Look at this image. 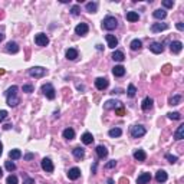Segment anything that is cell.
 I'll list each match as a JSON object with an SVG mask.
<instances>
[{
  "instance_id": "49",
  "label": "cell",
  "mask_w": 184,
  "mask_h": 184,
  "mask_svg": "<svg viewBox=\"0 0 184 184\" xmlns=\"http://www.w3.org/2000/svg\"><path fill=\"white\" fill-rule=\"evenodd\" d=\"M33 157H35V155H33L32 152H27L26 155H25V160H26V161H30V160H33Z\"/></svg>"
},
{
  "instance_id": "46",
  "label": "cell",
  "mask_w": 184,
  "mask_h": 184,
  "mask_svg": "<svg viewBox=\"0 0 184 184\" xmlns=\"http://www.w3.org/2000/svg\"><path fill=\"white\" fill-rule=\"evenodd\" d=\"M7 111H5V109H2V111H0V122H2V121H5L6 118H7Z\"/></svg>"
},
{
  "instance_id": "1",
  "label": "cell",
  "mask_w": 184,
  "mask_h": 184,
  "mask_svg": "<svg viewBox=\"0 0 184 184\" xmlns=\"http://www.w3.org/2000/svg\"><path fill=\"white\" fill-rule=\"evenodd\" d=\"M17 91H19V88H17L16 85L10 87L7 91H6V99H7V105H9V107H16V105H19V102H20V99L17 97Z\"/></svg>"
},
{
  "instance_id": "22",
  "label": "cell",
  "mask_w": 184,
  "mask_h": 184,
  "mask_svg": "<svg viewBox=\"0 0 184 184\" xmlns=\"http://www.w3.org/2000/svg\"><path fill=\"white\" fill-rule=\"evenodd\" d=\"M72 152H73V157H75L76 160H82V158L85 157V151H83V148H81V147H76V148H73V150H72Z\"/></svg>"
},
{
  "instance_id": "19",
  "label": "cell",
  "mask_w": 184,
  "mask_h": 184,
  "mask_svg": "<svg viewBox=\"0 0 184 184\" xmlns=\"http://www.w3.org/2000/svg\"><path fill=\"white\" fill-rule=\"evenodd\" d=\"M79 56V52L76 50V49L73 48H69L68 50H66V59H69V60H75L76 58Z\"/></svg>"
},
{
  "instance_id": "14",
  "label": "cell",
  "mask_w": 184,
  "mask_h": 184,
  "mask_svg": "<svg viewBox=\"0 0 184 184\" xmlns=\"http://www.w3.org/2000/svg\"><path fill=\"white\" fill-rule=\"evenodd\" d=\"M68 177H69V180H78L81 177V170L78 167L70 168L69 171H68Z\"/></svg>"
},
{
  "instance_id": "26",
  "label": "cell",
  "mask_w": 184,
  "mask_h": 184,
  "mask_svg": "<svg viewBox=\"0 0 184 184\" xmlns=\"http://www.w3.org/2000/svg\"><path fill=\"white\" fill-rule=\"evenodd\" d=\"M127 20L128 22H138L140 20V15L137 12H128L127 13Z\"/></svg>"
},
{
  "instance_id": "15",
  "label": "cell",
  "mask_w": 184,
  "mask_h": 184,
  "mask_svg": "<svg viewBox=\"0 0 184 184\" xmlns=\"http://www.w3.org/2000/svg\"><path fill=\"white\" fill-rule=\"evenodd\" d=\"M150 180H151V174L150 173H142V174L138 175L137 184H147V183H150Z\"/></svg>"
},
{
  "instance_id": "7",
  "label": "cell",
  "mask_w": 184,
  "mask_h": 184,
  "mask_svg": "<svg viewBox=\"0 0 184 184\" xmlns=\"http://www.w3.org/2000/svg\"><path fill=\"white\" fill-rule=\"evenodd\" d=\"M108 79L107 78H97L95 79V87H97V89H99V91H104V89H107L108 88Z\"/></svg>"
},
{
  "instance_id": "29",
  "label": "cell",
  "mask_w": 184,
  "mask_h": 184,
  "mask_svg": "<svg viewBox=\"0 0 184 184\" xmlns=\"http://www.w3.org/2000/svg\"><path fill=\"white\" fill-rule=\"evenodd\" d=\"M141 46H142V42H141L140 39H134V40L130 43V48L132 49V50H140Z\"/></svg>"
},
{
  "instance_id": "28",
  "label": "cell",
  "mask_w": 184,
  "mask_h": 184,
  "mask_svg": "<svg viewBox=\"0 0 184 184\" xmlns=\"http://www.w3.org/2000/svg\"><path fill=\"white\" fill-rule=\"evenodd\" d=\"M62 135H63V138H66V140H73V138H75V131L72 130V128H66V130H63Z\"/></svg>"
},
{
  "instance_id": "6",
  "label": "cell",
  "mask_w": 184,
  "mask_h": 184,
  "mask_svg": "<svg viewBox=\"0 0 184 184\" xmlns=\"http://www.w3.org/2000/svg\"><path fill=\"white\" fill-rule=\"evenodd\" d=\"M35 43L38 45V46H48L49 39L45 33H38V35L35 36Z\"/></svg>"
},
{
  "instance_id": "11",
  "label": "cell",
  "mask_w": 184,
  "mask_h": 184,
  "mask_svg": "<svg viewBox=\"0 0 184 184\" xmlns=\"http://www.w3.org/2000/svg\"><path fill=\"white\" fill-rule=\"evenodd\" d=\"M152 104H154L152 98L147 97V98H144V101H142V104H141V108H142L144 112H147V111H150V109L152 108Z\"/></svg>"
},
{
  "instance_id": "37",
  "label": "cell",
  "mask_w": 184,
  "mask_h": 184,
  "mask_svg": "<svg viewBox=\"0 0 184 184\" xmlns=\"http://www.w3.org/2000/svg\"><path fill=\"white\" fill-rule=\"evenodd\" d=\"M171 69H173V68H171V65L165 63V65L161 68V72L164 73V75H170V73H171Z\"/></svg>"
},
{
  "instance_id": "47",
  "label": "cell",
  "mask_w": 184,
  "mask_h": 184,
  "mask_svg": "<svg viewBox=\"0 0 184 184\" xmlns=\"http://www.w3.org/2000/svg\"><path fill=\"white\" fill-rule=\"evenodd\" d=\"M115 114L119 115V117H124V115H125L124 108H122V107H119V108H117V109H115Z\"/></svg>"
},
{
  "instance_id": "58",
  "label": "cell",
  "mask_w": 184,
  "mask_h": 184,
  "mask_svg": "<svg viewBox=\"0 0 184 184\" xmlns=\"http://www.w3.org/2000/svg\"><path fill=\"white\" fill-rule=\"evenodd\" d=\"M3 39H5V35H2V33H0V42H2Z\"/></svg>"
},
{
  "instance_id": "39",
  "label": "cell",
  "mask_w": 184,
  "mask_h": 184,
  "mask_svg": "<svg viewBox=\"0 0 184 184\" xmlns=\"http://www.w3.org/2000/svg\"><path fill=\"white\" fill-rule=\"evenodd\" d=\"M167 117L170 119H181V114L180 112H168Z\"/></svg>"
},
{
  "instance_id": "41",
  "label": "cell",
  "mask_w": 184,
  "mask_h": 184,
  "mask_svg": "<svg viewBox=\"0 0 184 184\" xmlns=\"http://www.w3.org/2000/svg\"><path fill=\"white\" fill-rule=\"evenodd\" d=\"M6 183L7 184H17V177L16 175H9L7 180H6Z\"/></svg>"
},
{
  "instance_id": "33",
  "label": "cell",
  "mask_w": 184,
  "mask_h": 184,
  "mask_svg": "<svg viewBox=\"0 0 184 184\" xmlns=\"http://www.w3.org/2000/svg\"><path fill=\"white\" fill-rule=\"evenodd\" d=\"M9 157L12 158V160H19V158L22 157V152H20V150H10V152H9Z\"/></svg>"
},
{
  "instance_id": "21",
  "label": "cell",
  "mask_w": 184,
  "mask_h": 184,
  "mask_svg": "<svg viewBox=\"0 0 184 184\" xmlns=\"http://www.w3.org/2000/svg\"><path fill=\"white\" fill-rule=\"evenodd\" d=\"M167 179H168V175L164 170H160V171H157V174H155V180H157L158 183H165Z\"/></svg>"
},
{
  "instance_id": "13",
  "label": "cell",
  "mask_w": 184,
  "mask_h": 184,
  "mask_svg": "<svg viewBox=\"0 0 184 184\" xmlns=\"http://www.w3.org/2000/svg\"><path fill=\"white\" fill-rule=\"evenodd\" d=\"M170 49H171L173 53L177 55L183 50V43H181L180 40H174V42H171V45H170Z\"/></svg>"
},
{
  "instance_id": "17",
  "label": "cell",
  "mask_w": 184,
  "mask_h": 184,
  "mask_svg": "<svg viewBox=\"0 0 184 184\" xmlns=\"http://www.w3.org/2000/svg\"><path fill=\"white\" fill-rule=\"evenodd\" d=\"M105 39H107L108 46L111 49H115V46H118V39L115 38L114 35H107V36H105Z\"/></svg>"
},
{
  "instance_id": "32",
  "label": "cell",
  "mask_w": 184,
  "mask_h": 184,
  "mask_svg": "<svg viewBox=\"0 0 184 184\" xmlns=\"http://www.w3.org/2000/svg\"><path fill=\"white\" fill-rule=\"evenodd\" d=\"M112 59L117 60V62H122V60L125 59V56H124V53H122L121 50H115L114 53H112Z\"/></svg>"
},
{
  "instance_id": "30",
  "label": "cell",
  "mask_w": 184,
  "mask_h": 184,
  "mask_svg": "<svg viewBox=\"0 0 184 184\" xmlns=\"http://www.w3.org/2000/svg\"><path fill=\"white\" fill-rule=\"evenodd\" d=\"M152 15H154V17H155V19H160V20H162V19H165V16H167V12L162 10V9H158V10H155Z\"/></svg>"
},
{
  "instance_id": "40",
  "label": "cell",
  "mask_w": 184,
  "mask_h": 184,
  "mask_svg": "<svg viewBox=\"0 0 184 184\" xmlns=\"http://www.w3.org/2000/svg\"><path fill=\"white\" fill-rule=\"evenodd\" d=\"M70 13H72V16H78L79 13H81V9H79V6L75 5L72 9H70Z\"/></svg>"
},
{
  "instance_id": "9",
  "label": "cell",
  "mask_w": 184,
  "mask_h": 184,
  "mask_svg": "<svg viewBox=\"0 0 184 184\" xmlns=\"http://www.w3.org/2000/svg\"><path fill=\"white\" fill-rule=\"evenodd\" d=\"M42 168H43L46 173H52L53 168H55L52 160H50V158H43V160H42Z\"/></svg>"
},
{
  "instance_id": "43",
  "label": "cell",
  "mask_w": 184,
  "mask_h": 184,
  "mask_svg": "<svg viewBox=\"0 0 184 184\" xmlns=\"http://www.w3.org/2000/svg\"><path fill=\"white\" fill-rule=\"evenodd\" d=\"M33 85H23V88H22V91L23 92H26V94H30V92H33Z\"/></svg>"
},
{
  "instance_id": "57",
  "label": "cell",
  "mask_w": 184,
  "mask_h": 184,
  "mask_svg": "<svg viewBox=\"0 0 184 184\" xmlns=\"http://www.w3.org/2000/svg\"><path fill=\"white\" fill-rule=\"evenodd\" d=\"M97 49L98 50H102V45H97Z\"/></svg>"
},
{
  "instance_id": "10",
  "label": "cell",
  "mask_w": 184,
  "mask_h": 184,
  "mask_svg": "<svg viewBox=\"0 0 184 184\" xmlns=\"http://www.w3.org/2000/svg\"><path fill=\"white\" fill-rule=\"evenodd\" d=\"M119 107H122V104L119 102V101H114V99H109L107 102L104 104V108L105 109H117Z\"/></svg>"
},
{
  "instance_id": "54",
  "label": "cell",
  "mask_w": 184,
  "mask_h": 184,
  "mask_svg": "<svg viewBox=\"0 0 184 184\" xmlns=\"http://www.w3.org/2000/svg\"><path fill=\"white\" fill-rule=\"evenodd\" d=\"M3 154V145H2V142H0V155Z\"/></svg>"
},
{
  "instance_id": "56",
  "label": "cell",
  "mask_w": 184,
  "mask_h": 184,
  "mask_svg": "<svg viewBox=\"0 0 184 184\" xmlns=\"http://www.w3.org/2000/svg\"><path fill=\"white\" fill-rule=\"evenodd\" d=\"M107 183H108V184H114V180H112V179H108V181H107Z\"/></svg>"
},
{
  "instance_id": "34",
  "label": "cell",
  "mask_w": 184,
  "mask_h": 184,
  "mask_svg": "<svg viewBox=\"0 0 184 184\" xmlns=\"http://www.w3.org/2000/svg\"><path fill=\"white\" fill-rule=\"evenodd\" d=\"M181 99H183L181 95H174V97H171L168 99V104H170V105H179V104L181 102Z\"/></svg>"
},
{
  "instance_id": "20",
  "label": "cell",
  "mask_w": 184,
  "mask_h": 184,
  "mask_svg": "<svg viewBox=\"0 0 184 184\" xmlns=\"http://www.w3.org/2000/svg\"><path fill=\"white\" fill-rule=\"evenodd\" d=\"M134 158H135L137 161H145V158H147V154L144 150H137V151H134Z\"/></svg>"
},
{
  "instance_id": "51",
  "label": "cell",
  "mask_w": 184,
  "mask_h": 184,
  "mask_svg": "<svg viewBox=\"0 0 184 184\" xmlns=\"http://www.w3.org/2000/svg\"><path fill=\"white\" fill-rule=\"evenodd\" d=\"M97 165H98L97 162H94V165H92V174L97 173Z\"/></svg>"
},
{
  "instance_id": "38",
  "label": "cell",
  "mask_w": 184,
  "mask_h": 184,
  "mask_svg": "<svg viewBox=\"0 0 184 184\" xmlns=\"http://www.w3.org/2000/svg\"><path fill=\"white\" fill-rule=\"evenodd\" d=\"M6 170L7 171H15L16 170V164L13 161H6Z\"/></svg>"
},
{
  "instance_id": "50",
  "label": "cell",
  "mask_w": 184,
  "mask_h": 184,
  "mask_svg": "<svg viewBox=\"0 0 184 184\" xmlns=\"http://www.w3.org/2000/svg\"><path fill=\"white\" fill-rule=\"evenodd\" d=\"M177 29H179V30H183V29H184L183 22H179V23H177Z\"/></svg>"
},
{
  "instance_id": "16",
  "label": "cell",
  "mask_w": 184,
  "mask_h": 184,
  "mask_svg": "<svg viewBox=\"0 0 184 184\" xmlns=\"http://www.w3.org/2000/svg\"><path fill=\"white\" fill-rule=\"evenodd\" d=\"M168 29V25L167 23H154L151 26V30L154 33H158V32H162V30H167Z\"/></svg>"
},
{
  "instance_id": "44",
  "label": "cell",
  "mask_w": 184,
  "mask_h": 184,
  "mask_svg": "<svg viewBox=\"0 0 184 184\" xmlns=\"http://www.w3.org/2000/svg\"><path fill=\"white\" fill-rule=\"evenodd\" d=\"M162 6L167 7V9H170V7H173L174 6V2L173 0H162Z\"/></svg>"
},
{
  "instance_id": "55",
  "label": "cell",
  "mask_w": 184,
  "mask_h": 184,
  "mask_svg": "<svg viewBox=\"0 0 184 184\" xmlns=\"http://www.w3.org/2000/svg\"><path fill=\"white\" fill-rule=\"evenodd\" d=\"M5 72H6L5 69H2V68H0V76H2V75H5Z\"/></svg>"
},
{
  "instance_id": "5",
  "label": "cell",
  "mask_w": 184,
  "mask_h": 184,
  "mask_svg": "<svg viewBox=\"0 0 184 184\" xmlns=\"http://www.w3.org/2000/svg\"><path fill=\"white\" fill-rule=\"evenodd\" d=\"M131 137L132 138H140V137L145 135V128L142 127V125H134V127H131Z\"/></svg>"
},
{
  "instance_id": "36",
  "label": "cell",
  "mask_w": 184,
  "mask_h": 184,
  "mask_svg": "<svg viewBox=\"0 0 184 184\" xmlns=\"http://www.w3.org/2000/svg\"><path fill=\"white\" fill-rule=\"evenodd\" d=\"M127 94H128V97L130 98H134L137 94V88L132 85V83H130V87H128V91H127Z\"/></svg>"
},
{
  "instance_id": "31",
  "label": "cell",
  "mask_w": 184,
  "mask_h": 184,
  "mask_svg": "<svg viewBox=\"0 0 184 184\" xmlns=\"http://www.w3.org/2000/svg\"><path fill=\"white\" fill-rule=\"evenodd\" d=\"M174 138L175 140H183L184 138V125H180L177 131H175V134H174Z\"/></svg>"
},
{
  "instance_id": "24",
  "label": "cell",
  "mask_w": 184,
  "mask_h": 184,
  "mask_svg": "<svg viewBox=\"0 0 184 184\" xmlns=\"http://www.w3.org/2000/svg\"><path fill=\"white\" fill-rule=\"evenodd\" d=\"M95 151H97V154H98V157L99 158H105L107 155H108V150H107L104 145H98Z\"/></svg>"
},
{
  "instance_id": "42",
  "label": "cell",
  "mask_w": 184,
  "mask_h": 184,
  "mask_svg": "<svg viewBox=\"0 0 184 184\" xmlns=\"http://www.w3.org/2000/svg\"><path fill=\"white\" fill-rule=\"evenodd\" d=\"M165 158H167V160L171 162V164H174V162L179 161V158L175 157V155H171V154H165Z\"/></svg>"
},
{
  "instance_id": "18",
  "label": "cell",
  "mask_w": 184,
  "mask_h": 184,
  "mask_svg": "<svg viewBox=\"0 0 184 184\" xmlns=\"http://www.w3.org/2000/svg\"><path fill=\"white\" fill-rule=\"evenodd\" d=\"M6 52H9V53H17L19 52V45L16 42H9V43L6 45Z\"/></svg>"
},
{
  "instance_id": "2",
  "label": "cell",
  "mask_w": 184,
  "mask_h": 184,
  "mask_svg": "<svg viewBox=\"0 0 184 184\" xmlns=\"http://www.w3.org/2000/svg\"><path fill=\"white\" fill-rule=\"evenodd\" d=\"M118 26V20L115 19L114 16H107L102 20V29L105 30H114Z\"/></svg>"
},
{
  "instance_id": "48",
  "label": "cell",
  "mask_w": 184,
  "mask_h": 184,
  "mask_svg": "<svg viewBox=\"0 0 184 184\" xmlns=\"http://www.w3.org/2000/svg\"><path fill=\"white\" fill-rule=\"evenodd\" d=\"M115 165H117V161L115 160H112V161H109L107 165H105V168H114Z\"/></svg>"
},
{
  "instance_id": "3",
  "label": "cell",
  "mask_w": 184,
  "mask_h": 184,
  "mask_svg": "<svg viewBox=\"0 0 184 184\" xmlns=\"http://www.w3.org/2000/svg\"><path fill=\"white\" fill-rule=\"evenodd\" d=\"M42 92H43V95L48 99H55V97H56V94H55V88L52 83H45V85H42Z\"/></svg>"
},
{
  "instance_id": "25",
  "label": "cell",
  "mask_w": 184,
  "mask_h": 184,
  "mask_svg": "<svg viewBox=\"0 0 184 184\" xmlns=\"http://www.w3.org/2000/svg\"><path fill=\"white\" fill-rule=\"evenodd\" d=\"M82 142L83 144H87V145H89V144H92L94 142V137H92L91 132H83V135H82Z\"/></svg>"
},
{
  "instance_id": "45",
  "label": "cell",
  "mask_w": 184,
  "mask_h": 184,
  "mask_svg": "<svg viewBox=\"0 0 184 184\" xmlns=\"http://www.w3.org/2000/svg\"><path fill=\"white\" fill-rule=\"evenodd\" d=\"M23 184H35V180L30 179V177H27V175H25V177H23Z\"/></svg>"
},
{
  "instance_id": "52",
  "label": "cell",
  "mask_w": 184,
  "mask_h": 184,
  "mask_svg": "<svg viewBox=\"0 0 184 184\" xmlns=\"http://www.w3.org/2000/svg\"><path fill=\"white\" fill-rule=\"evenodd\" d=\"M119 184H128V180H127V179H124V177H122V179L119 180Z\"/></svg>"
},
{
  "instance_id": "4",
  "label": "cell",
  "mask_w": 184,
  "mask_h": 184,
  "mask_svg": "<svg viewBox=\"0 0 184 184\" xmlns=\"http://www.w3.org/2000/svg\"><path fill=\"white\" fill-rule=\"evenodd\" d=\"M46 73H48V70L45 68H42V66H33V68L29 69V75L33 76V78H42Z\"/></svg>"
},
{
  "instance_id": "23",
  "label": "cell",
  "mask_w": 184,
  "mask_h": 184,
  "mask_svg": "<svg viewBox=\"0 0 184 184\" xmlns=\"http://www.w3.org/2000/svg\"><path fill=\"white\" fill-rule=\"evenodd\" d=\"M112 73H114V76H124L125 75V68L121 65H117L112 68Z\"/></svg>"
},
{
  "instance_id": "53",
  "label": "cell",
  "mask_w": 184,
  "mask_h": 184,
  "mask_svg": "<svg viewBox=\"0 0 184 184\" xmlns=\"http://www.w3.org/2000/svg\"><path fill=\"white\" fill-rule=\"evenodd\" d=\"M3 128H5V130H10V128H12V125H10V124H6L5 127H3Z\"/></svg>"
},
{
  "instance_id": "27",
  "label": "cell",
  "mask_w": 184,
  "mask_h": 184,
  "mask_svg": "<svg viewBox=\"0 0 184 184\" xmlns=\"http://www.w3.org/2000/svg\"><path fill=\"white\" fill-rule=\"evenodd\" d=\"M85 9H87V12H89V13H97L98 3H97V2H89V3H87Z\"/></svg>"
},
{
  "instance_id": "8",
  "label": "cell",
  "mask_w": 184,
  "mask_h": 184,
  "mask_svg": "<svg viewBox=\"0 0 184 184\" xmlns=\"http://www.w3.org/2000/svg\"><path fill=\"white\" fill-rule=\"evenodd\" d=\"M88 32H89V27H88L87 23H79V25L75 27V33L79 35V36H85Z\"/></svg>"
},
{
  "instance_id": "59",
  "label": "cell",
  "mask_w": 184,
  "mask_h": 184,
  "mask_svg": "<svg viewBox=\"0 0 184 184\" xmlns=\"http://www.w3.org/2000/svg\"><path fill=\"white\" fill-rule=\"evenodd\" d=\"M2 175H3V170L0 168V177H2Z\"/></svg>"
},
{
  "instance_id": "35",
  "label": "cell",
  "mask_w": 184,
  "mask_h": 184,
  "mask_svg": "<svg viewBox=\"0 0 184 184\" xmlns=\"http://www.w3.org/2000/svg\"><path fill=\"white\" fill-rule=\"evenodd\" d=\"M121 134H122L121 128H112V130H109V131H108V135H109V137H112V138L121 137Z\"/></svg>"
},
{
  "instance_id": "12",
  "label": "cell",
  "mask_w": 184,
  "mask_h": 184,
  "mask_svg": "<svg viewBox=\"0 0 184 184\" xmlns=\"http://www.w3.org/2000/svg\"><path fill=\"white\" fill-rule=\"evenodd\" d=\"M148 48H150V50H151L152 53H157V55L161 53L162 50H164V46H162V43H160V42H152Z\"/></svg>"
}]
</instances>
